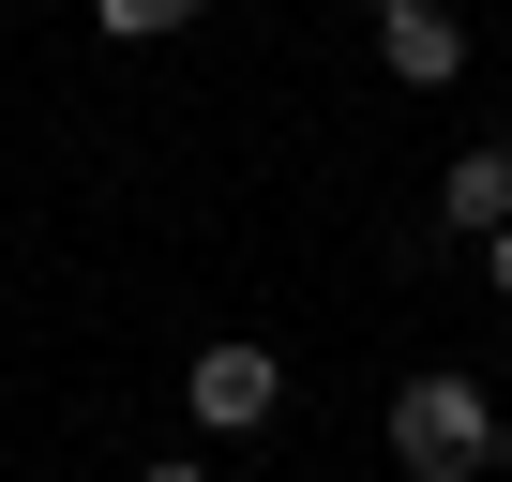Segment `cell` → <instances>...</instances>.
<instances>
[{
  "label": "cell",
  "instance_id": "obj_1",
  "mask_svg": "<svg viewBox=\"0 0 512 482\" xmlns=\"http://www.w3.org/2000/svg\"><path fill=\"white\" fill-rule=\"evenodd\" d=\"M392 467H407V482H482V467H512L497 392H482V377H407V392H392Z\"/></svg>",
  "mask_w": 512,
  "mask_h": 482
},
{
  "label": "cell",
  "instance_id": "obj_2",
  "mask_svg": "<svg viewBox=\"0 0 512 482\" xmlns=\"http://www.w3.org/2000/svg\"><path fill=\"white\" fill-rule=\"evenodd\" d=\"M181 407H196V437H256V422L287 407V362L256 347V332H211V347L181 362Z\"/></svg>",
  "mask_w": 512,
  "mask_h": 482
},
{
  "label": "cell",
  "instance_id": "obj_3",
  "mask_svg": "<svg viewBox=\"0 0 512 482\" xmlns=\"http://www.w3.org/2000/svg\"><path fill=\"white\" fill-rule=\"evenodd\" d=\"M377 61H392L407 91H452V76H467V31L422 16V0H377Z\"/></svg>",
  "mask_w": 512,
  "mask_h": 482
},
{
  "label": "cell",
  "instance_id": "obj_4",
  "mask_svg": "<svg viewBox=\"0 0 512 482\" xmlns=\"http://www.w3.org/2000/svg\"><path fill=\"white\" fill-rule=\"evenodd\" d=\"M437 226H467V241L512 226V151H497V136H467V151L437 166Z\"/></svg>",
  "mask_w": 512,
  "mask_h": 482
},
{
  "label": "cell",
  "instance_id": "obj_5",
  "mask_svg": "<svg viewBox=\"0 0 512 482\" xmlns=\"http://www.w3.org/2000/svg\"><path fill=\"white\" fill-rule=\"evenodd\" d=\"M196 16H211V0H91L106 46H166V31H196Z\"/></svg>",
  "mask_w": 512,
  "mask_h": 482
},
{
  "label": "cell",
  "instance_id": "obj_6",
  "mask_svg": "<svg viewBox=\"0 0 512 482\" xmlns=\"http://www.w3.org/2000/svg\"><path fill=\"white\" fill-rule=\"evenodd\" d=\"M482 272H497V302H512V226H497V241H482Z\"/></svg>",
  "mask_w": 512,
  "mask_h": 482
},
{
  "label": "cell",
  "instance_id": "obj_7",
  "mask_svg": "<svg viewBox=\"0 0 512 482\" xmlns=\"http://www.w3.org/2000/svg\"><path fill=\"white\" fill-rule=\"evenodd\" d=\"M136 482H211V467H196V452H166V467H136Z\"/></svg>",
  "mask_w": 512,
  "mask_h": 482
},
{
  "label": "cell",
  "instance_id": "obj_8",
  "mask_svg": "<svg viewBox=\"0 0 512 482\" xmlns=\"http://www.w3.org/2000/svg\"><path fill=\"white\" fill-rule=\"evenodd\" d=\"M362 16H377V0H362Z\"/></svg>",
  "mask_w": 512,
  "mask_h": 482
}]
</instances>
